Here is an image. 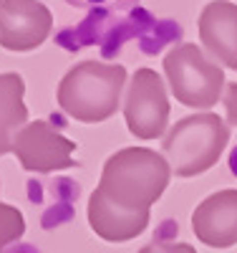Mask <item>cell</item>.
Returning a JSON list of instances; mask_svg holds the SVG:
<instances>
[{
    "label": "cell",
    "instance_id": "cell-1",
    "mask_svg": "<svg viewBox=\"0 0 237 253\" xmlns=\"http://www.w3.org/2000/svg\"><path fill=\"white\" fill-rule=\"evenodd\" d=\"M171 180L164 155L146 147H124L103 162L99 190L121 208L152 210Z\"/></svg>",
    "mask_w": 237,
    "mask_h": 253
},
{
    "label": "cell",
    "instance_id": "cell-2",
    "mask_svg": "<svg viewBox=\"0 0 237 253\" xmlns=\"http://www.w3.org/2000/svg\"><path fill=\"white\" fill-rule=\"evenodd\" d=\"M129 84L121 63H101L96 58L71 66L58 81L56 101L71 119L99 124L111 119L121 107V91Z\"/></svg>",
    "mask_w": 237,
    "mask_h": 253
},
{
    "label": "cell",
    "instance_id": "cell-3",
    "mask_svg": "<svg viewBox=\"0 0 237 253\" xmlns=\"http://www.w3.org/2000/svg\"><path fill=\"white\" fill-rule=\"evenodd\" d=\"M230 124L220 114L200 112L174 122L162 142V152L179 177H197L220 162L230 142Z\"/></svg>",
    "mask_w": 237,
    "mask_h": 253
},
{
    "label": "cell",
    "instance_id": "cell-4",
    "mask_svg": "<svg viewBox=\"0 0 237 253\" xmlns=\"http://www.w3.org/2000/svg\"><path fill=\"white\" fill-rule=\"evenodd\" d=\"M167 84L177 101L189 109H212L222 99L225 71L197 43H177L164 56Z\"/></svg>",
    "mask_w": 237,
    "mask_h": 253
},
{
    "label": "cell",
    "instance_id": "cell-5",
    "mask_svg": "<svg viewBox=\"0 0 237 253\" xmlns=\"http://www.w3.org/2000/svg\"><path fill=\"white\" fill-rule=\"evenodd\" d=\"M124 119L136 139H159L169 122V96L164 81L152 69H139L126 84Z\"/></svg>",
    "mask_w": 237,
    "mask_h": 253
},
{
    "label": "cell",
    "instance_id": "cell-6",
    "mask_svg": "<svg viewBox=\"0 0 237 253\" xmlns=\"http://www.w3.org/2000/svg\"><path fill=\"white\" fill-rule=\"evenodd\" d=\"M76 142L63 137L56 126L48 122H28L15 137L13 155L18 157L20 167L28 172H56V170H71L78 167L73 160Z\"/></svg>",
    "mask_w": 237,
    "mask_h": 253
},
{
    "label": "cell",
    "instance_id": "cell-7",
    "mask_svg": "<svg viewBox=\"0 0 237 253\" xmlns=\"http://www.w3.org/2000/svg\"><path fill=\"white\" fill-rule=\"evenodd\" d=\"M53 15L40 0H0V48L26 53L48 41Z\"/></svg>",
    "mask_w": 237,
    "mask_h": 253
},
{
    "label": "cell",
    "instance_id": "cell-8",
    "mask_svg": "<svg viewBox=\"0 0 237 253\" xmlns=\"http://www.w3.org/2000/svg\"><path fill=\"white\" fill-rule=\"evenodd\" d=\"M197 31L207 56L237 71V5L230 0H212L200 13Z\"/></svg>",
    "mask_w": 237,
    "mask_h": 253
},
{
    "label": "cell",
    "instance_id": "cell-9",
    "mask_svg": "<svg viewBox=\"0 0 237 253\" xmlns=\"http://www.w3.org/2000/svg\"><path fill=\"white\" fill-rule=\"evenodd\" d=\"M192 230L209 248H232L237 243V190L207 195L192 213Z\"/></svg>",
    "mask_w": 237,
    "mask_h": 253
},
{
    "label": "cell",
    "instance_id": "cell-10",
    "mask_svg": "<svg viewBox=\"0 0 237 253\" xmlns=\"http://www.w3.org/2000/svg\"><path fill=\"white\" fill-rule=\"evenodd\" d=\"M89 225L106 243H124L141 236L149 225V210H129L109 200L96 187L89 198Z\"/></svg>",
    "mask_w": 237,
    "mask_h": 253
},
{
    "label": "cell",
    "instance_id": "cell-11",
    "mask_svg": "<svg viewBox=\"0 0 237 253\" xmlns=\"http://www.w3.org/2000/svg\"><path fill=\"white\" fill-rule=\"evenodd\" d=\"M26 81L20 74H0V155L13 152L18 132L28 124V107L23 101Z\"/></svg>",
    "mask_w": 237,
    "mask_h": 253
},
{
    "label": "cell",
    "instance_id": "cell-12",
    "mask_svg": "<svg viewBox=\"0 0 237 253\" xmlns=\"http://www.w3.org/2000/svg\"><path fill=\"white\" fill-rule=\"evenodd\" d=\"M26 233V218L18 208L0 203V253H3L10 243L20 241Z\"/></svg>",
    "mask_w": 237,
    "mask_h": 253
},
{
    "label": "cell",
    "instance_id": "cell-13",
    "mask_svg": "<svg viewBox=\"0 0 237 253\" xmlns=\"http://www.w3.org/2000/svg\"><path fill=\"white\" fill-rule=\"evenodd\" d=\"M68 5L81 8V10H91V8H111V10H129L134 8L139 0H66Z\"/></svg>",
    "mask_w": 237,
    "mask_h": 253
},
{
    "label": "cell",
    "instance_id": "cell-14",
    "mask_svg": "<svg viewBox=\"0 0 237 253\" xmlns=\"http://www.w3.org/2000/svg\"><path fill=\"white\" fill-rule=\"evenodd\" d=\"M139 253H197L189 243L184 241H162V238H154L149 246H144Z\"/></svg>",
    "mask_w": 237,
    "mask_h": 253
},
{
    "label": "cell",
    "instance_id": "cell-15",
    "mask_svg": "<svg viewBox=\"0 0 237 253\" xmlns=\"http://www.w3.org/2000/svg\"><path fill=\"white\" fill-rule=\"evenodd\" d=\"M225 114H227V124H237V81L227 84L225 91Z\"/></svg>",
    "mask_w": 237,
    "mask_h": 253
},
{
    "label": "cell",
    "instance_id": "cell-16",
    "mask_svg": "<svg viewBox=\"0 0 237 253\" xmlns=\"http://www.w3.org/2000/svg\"><path fill=\"white\" fill-rule=\"evenodd\" d=\"M230 170H232V175L237 177V147L230 152Z\"/></svg>",
    "mask_w": 237,
    "mask_h": 253
}]
</instances>
